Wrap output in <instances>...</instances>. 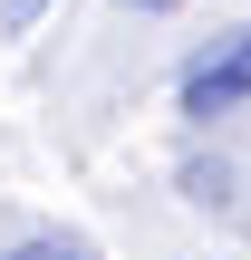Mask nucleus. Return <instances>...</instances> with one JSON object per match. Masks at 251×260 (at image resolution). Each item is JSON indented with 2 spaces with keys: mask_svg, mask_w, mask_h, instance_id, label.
Masks as SVG:
<instances>
[{
  "mask_svg": "<svg viewBox=\"0 0 251 260\" xmlns=\"http://www.w3.org/2000/svg\"><path fill=\"white\" fill-rule=\"evenodd\" d=\"M174 106H184V125H222V116H242V106H251V19L232 29V39L193 48V68H184Z\"/></svg>",
  "mask_w": 251,
  "mask_h": 260,
  "instance_id": "nucleus-1",
  "label": "nucleus"
},
{
  "mask_svg": "<svg viewBox=\"0 0 251 260\" xmlns=\"http://www.w3.org/2000/svg\"><path fill=\"white\" fill-rule=\"evenodd\" d=\"M0 260H97V241L87 232H29L19 251H0Z\"/></svg>",
  "mask_w": 251,
  "mask_h": 260,
  "instance_id": "nucleus-2",
  "label": "nucleus"
},
{
  "mask_svg": "<svg viewBox=\"0 0 251 260\" xmlns=\"http://www.w3.org/2000/svg\"><path fill=\"white\" fill-rule=\"evenodd\" d=\"M184 193H193L203 212H222V203H232V174H222V164H193V174H184Z\"/></svg>",
  "mask_w": 251,
  "mask_h": 260,
  "instance_id": "nucleus-3",
  "label": "nucleus"
},
{
  "mask_svg": "<svg viewBox=\"0 0 251 260\" xmlns=\"http://www.w3.org/2000/svg\"><path fill=\"white\" fill-rule=\"evenodd\" d=\"M39 10L48 0H0V29H39Z\"/></svg>",
  "mask_w": 251,
  "mask_h": 260,
  "instance_id": "nucleus-4",
  "label": "nucleus"
},
{
  "mask_svg": "<svg viewBox=\"0 0 251 260\" xmlns=\"http://www.w3.org/2000/svg\"><path fill=\"white\" fill-rule=\"evenodd\" d=\"M126 10H184V0H126Z\"/></svg>",
  "mask_w": 251,
  "mask_h": 260,
  "instance_id": "nucleus-5",
  "label": "nucleus"
}]
</instances>
